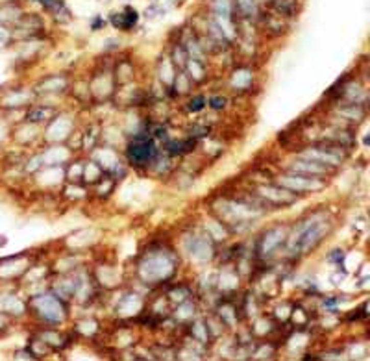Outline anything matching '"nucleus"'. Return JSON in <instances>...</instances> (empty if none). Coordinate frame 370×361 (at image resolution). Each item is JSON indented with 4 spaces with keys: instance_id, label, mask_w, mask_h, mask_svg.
I'll list each match as a JSON object with an SVG mask.
<instances>
[{
    "instance_id": "3",
    "label": "nucleus",
    "mask_w": 370,
    "mask_h": 361,
    "mask_svg": "<svg viewBox=\"0 0 370 361\" xmlns=\"http://www.w3.org/2000/svg\"><path fill=\"white\" fill-rule=\"evenodd\" d=\"M44 109L43 108H34L32 111H28V115H26V121L28 123H41V121L44 119Z\"/></svg>"
},
{
    "instance_id": "2",
    "label": "nucleus",
    "mask_w": 370,
    "mask_h": 361,
    "mask_svg": "<svg viewBox=\"0 0 370 361\" xmlns=\"http://www.w3.org/2000/svg\"><path fill=\"white\" fill-rule=\"evenodd\" d=\"M32 306L35 307V311L43 317V321L46 322H58L61 321V304L56 300L52 295H41V297L32 300Z\"/></svg>"
},
{
    "instance_id": "1",
    "label": "nucleus",
    "mask_w": 370,
    "mask_h": 361,
    "mask_svg": "<svg viewBox=\"0 0 370 361\" xmlns=\"http://www.w3.org/2000/svg\"><path fill=\"white\" fill-rule=\"evenodd\" d=\"M126 156L132 165H148L156 156V145L146 135H137L126 149Z\"/></svg>"
},
{
    "instance_id": "4",
    "label": "nucleus",
    "mask_w": 370,
    "mask_h": 361,
    "mask_svg": "<svg viewBox=\"0 0 370 361\" xmlns=\"http://www.w3.org/2000/svg\"><path fill=\"white\" fill-rule=\"evenodd\" d=\"M239 8H241L244 13H254V11H256L254 0H239Z\"/></svg>"
}]
</instances>
